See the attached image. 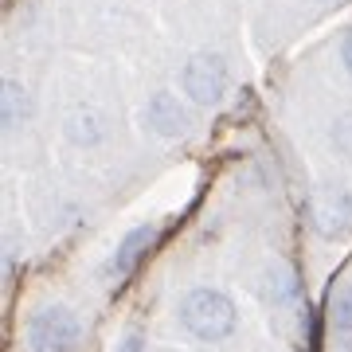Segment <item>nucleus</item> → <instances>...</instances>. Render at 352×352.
<instances>
[{"label": "nucleus", "instance_id": "20e7f679", "mask_svg": "<svg viewBox=\"0 0 352 352\" xmlns=\"http://www.w3.org/2000/svg\"><path fill=\"white\" fill-rule=\"evenodd\" d=\"M325 352H352V274L337 278L325 298Z\"/></svg>", "mask_w": 352, "mask_h": 352}, {"label": "nucleus", "instance_id": "6e6552de", "mask_svg": "<svg viewBox=\"0 0 352 352\" xmlns=\"http://www.w3.org/2000/svg\"><path fill=\"white\" fill-rule=\"evenodd\" d=\"M32 113H36V102H32L28 87L16 82V78H8L0 87V126H4V133H20L32 122Z\"/></svg>", "mask_w": 352, "mask_h": 352}, {"label": "nucleus", "instance_id": "1a4fd4ad", "mask_svg": "<svg viewBox=\"0 0 352 352\" xmlns=\"http://www.w3.org/2000/svg\"><path fill=\"white\" fill-rule=\"evenodd\" d=\"M63 138L71 141V145H78V149H94V145L106 138V129H102V113H94V110H75V113H67Z\"/></svg>", "mask_w": 352, "mask_h": 352}, {"label": "nucleus", "instance_id": "423d86ee", "mask_svg": "<svg viewBox=\"0 0 352 352\" xmlns=\"http://www.w3.org/2000/svg\"><path fill=\"white\" fill-rule=\"evenodd\" d=\"M314 223L321 235H340L344 227L352 223V192L340 188V184H329V188L317 192V204H314Z\"/></svg>", "mask_w": 352, "mask_h": 352}, {"label": "nucleus", "instance_id": "f257e3e1", "mask_svg": "<svg viewBox=\"0 0 352 352\" xmlns=\"http://www.w3.org/2000/svg\"><path fill=\"white\" fill-rule=\"evenodd\" d=\"M173 317L196 344H223L239 329V305L219 286H188L176 298Z\"/></svg>", "mask_w": 352, "mask_h": 352}, {"label": "nucleus", "instance_id": "0eeeda50", "mask_svg": "<svg viewBox=\"0 0 352 352\" xmlns=\"http://www.w3.org/2000/svg\"><path fill=\"white\" fill-rule=\"evenodd\" d=\"M153 243H157V227H153V223L129 227L126 235H122V243H118L113 258H110V274L113 278H129L141 263H145V258H149Z\"/></svg>", "mask_w": 352, "mask_h": 352}, {"label": "nucleus", "instance_id": "f03ea898", "mask_svg": "<svg viewBox=\"0 0 352 352\" xmlns=\"http://www.w3.org/2000/svg\"><path fill=\"white\" fill-rule=\"evenodd\" d=\"M82 317L63 302L39 305L28 321V349L32 352H75L82 344Z\"/></svg>", "mask_w": 352, "mask_h": 352}, {"label": "nucleus", "instance_id": "39448f33", "mask_svg": "<svg viewBox=\"0 0 352 352\" xmlns=\"http://www.w3.org/2000/svg\"><path fill=\"white\" fill-rule=\"evenodd\" d=\"M145 126H149L153 138L161 141H176L184 138L192 126V113H188V102L173 94V90H157L149 102H145Z\"/></svg>", "mask_w": 352, "mask_h": 352}, {"label": "nucleus", "instance_id": "9d476101", "mask_svg": "<svg viewBox=\"0 0 352 352\" xmlns=\"http://www.w3.org/2000/svg\"><path fill=\"white\" fill-rule=\"evenodd\" d=\"M329 149L337 153V157H344V161H352V110L333 118V126H329Z\"/></svg>", "mask_w": 352, "mask_h": 352}, {"label": "nucleus", "instance_id": "9b49d317", "mask_svg": "<svg viewBox=\"0 0 352 352\" xmlns=\"http://www.w3.org/2000/svg\"><path fill=\"white\" fill-rule=\"evenodd\" d=\"M340 67H344V75L352 78V28L344 32V39H340Z\"/></svg>", "mask_w": 352, "mask_h": 352}, {"label": "nucleus", "instance_id": "7ed1b4c3", "mask_svg": "<svg viewBox=\"0 0 352 352\" xmlns=\"http://www.w3.org/2000/svg\"><path fill=\"white\" fill-rule=\"evenodd\" d=\"M227 87H231V71H227V59L219 51H196L188 63H184V71H180V90L196 106L223 102Z\"/></svg>", "mask_w": 352, "mask_h": 352}, {"label": "nucleus", "instance_id": "f8f14e48", "mask_svg": "<svg viewBox=\"0 0 352 352\" xmlns=\"http://www.w3.org/2000/svg\"><path fill=\"white\" fill-rule=\"evenodd\" d=\"M329 4H333V0H329Z\"/></svg>", "mask_w": 352, "mask_h": 352}]
</instances>
